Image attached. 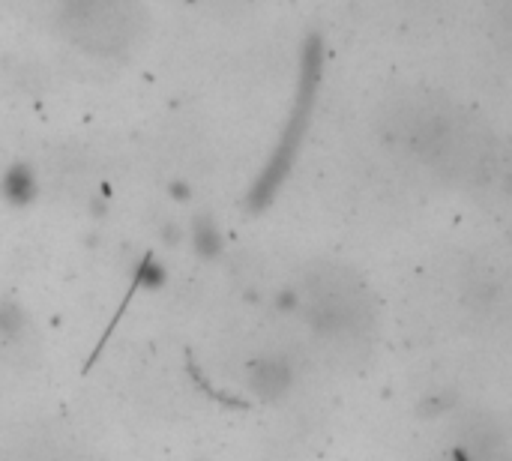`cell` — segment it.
<instances>
[{"instance_id":"cell-1","label":"cell","mask_w":512,"mask_h":461,"mask_svg":"<svg viewBox=\"0 0 512 461\" xmlns=\"http://www.w3.org/2000/svg\"><path fill=\"white\" fill-rule=\"evenodd\" d=\"M318 69H321V63H318V48L312 45L309 60H306V66H303V87H300L297 111H294V117H291V123H288V129H285V138H282L279 150L273 153V159H270L264 177H261L258 186H255V201H258V204H264V201L276 192V186L282 183V177H285L288 168H291V159H294V153H297V144H300V138H303V129H306V120H309V108H312V99H315Z\"/></svg>"},{"instance_id":"cell-3","label":"cell","mask_w":512,"mask_h":461,"mask_svg":"<svg viewBox=\"0 0 512 461\" xmlns=\"http://www.w3.org/2000/svg\"><path fill=\"white\" fill-rule=\"evenodd\" d=\"M249 384L261 399H279L291 387V366L279 357L258 360L249 372Z\"/></svg>"},{"instance_id":"cell-2","label":"cell","mask_w":512,"mask_h":461,"mask_svg":"<svg viewBox=\"0 0 512 461\" xmlns=\"http://www.w3.org/2000/svg\"><path fill=\"white\" fill-rule=\"evenodd\" d=\"M312 318L321 330H348L363 312V300L351 291L348 279H318L312 285Z\"/></svg>"},{"instance_id":"cell-4","label":"cell","mask_w":512,"mask_h":461,"mask_svg":"<svg viewBox=\"0 0 512 461\" xmlns=\"http://www.w3.org/2000/svg\"><path fill=\"white\" fill-rule=\"evenodd\" d=\"M465 459L468 461H510L507 444L486 426V429H474L465 441Z\"/></svg>"}]
</instances>
